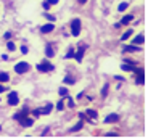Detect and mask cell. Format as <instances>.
Segmentation results:
<instances>
[{
  "label": "cell",
  "instance_id": "obj_1",
  "mask_svg": "<svg viewBox=\"0 0 148 140\" xmlns=\"http://www.w3.org/2000/svg\"><path fill=\"white\" fill-rule=\"evenodd\" d=\"M81 29H82L81 19H77V18H74L73 21H71V34H73L74 37H77L79 34H81Z\"/></svg>",
  "mask_w": 148,
  "mask_h": 140
},
{
  "label": "cell",
  "instance_id": "obj_2",
  "mask_svg": "<svg viewBox=\"0 0 148 140\" xmlns=\"http://www.w3.org/2000/svg\"><path fill=\"white\" fill-rule=\"evenodd\" d=\"M29 69H31V65L26 63V61H19V63L15 65V73H18V74H24V73H27Z\"/></svg>",
  "mask_w": 148,
  "mask_h": 140
},
{
  "label": "cell",
  "instance_id": "obj_3",
  "mask_svg": "<svg viewBox=\"0 0 148 140\" xmlns=\"http://www.w3.org/2000/svg\"><path fill=\"white\" fill-rule=\"evenodd\" d=\"M37 69L40 71V73H50V71L55 69V66H53L50 61H47V60H45V61H42V63H39V65H37Z\"/></svg>",
  "mask_w": 148,
  "mask_h": 140
},
{
  "label": "cell",
  "instance_id": "obj_4",
  "mask_svg": "<svg viewBox=\"0 0 148 140\" xmlns=\"http://www.w3.org/2000/svg\"><path fill=\"white\" fill-rule=\"evenodd\" d=\"M53 110V105L52 103H47L44 108H37V110H34V116H40V114H50Z\"/></svg>",
  "mask_w": 148,
  "mask_h": 140
},
{
  "label": "cell",
  "instance_id": "obj_5",
  "mask_svg": "<svg viewBox=\"0 0 148 140\" xmlns=\"http://www.w3.org/2000/svg\"><path fill=\"white\" fill-rule=\"evenodd\" d=\"M7 103L10 106H16L19 103V97H18V92H10L7 97Z\"/></svg>",
  "mask_w": 148,
  "mask_h": 140
},
{
  "label": "cell",
  "instance_id": "obj_6",
  "mask_svg": "<svg viewBox=\"0 0 148 140\" xmlns=\"http://www.w3.org/2000/svg\"><path fill=\"white\" fill-rule=\"evenodd\" d=\"M18 121L21 122V126H23V127H31V126L34 124V119H32V118H29L27 114H26V116H23V118H19Z\"/></svg>",
  "mask_w": 148,
  "mask_h": 140
},
{
  "label": "cell",
  "instance_id": "obj_7",
  "mask_svg": "<svg viewBox=\"0 0 148 140\" xmlns=\"http://www.w3.org/2000/svg\"><path fill=\"white\" fill-rule=\"evenodd\" d=\"M135 82H137V84H143L145 82V76H143V69H142V68L135 69Z\"/></svg>",
  "mask_w": 148,
  "mask_h": 140
},
{
  "label": "cell",
  "instance_id": "obj_8",
  "mask_svg": "<svg viewBox=\"0 0 148 140\" xmlns=\"http://www.w3.org/2000/svg\"><path fill=\"white\" fill-rule=\"evenodd\" d=\"M84 53H85V45H81V47H79V50H77V53H74V58L81 63L82 58H84Z\"/></svg>",
  "mask_w": 148,
  "mask_h": 140
},
{
  "label": "cell",
  "instance_id": "obj_9",
  "mask_svg": "<svg viewBox=\"0 0 148 140\" xmlns=\"http://www.w3.org/2000/svg\"><path fill=\"white\" fill-rule=\"evenodd\" d=\"M45 56H47V58H53V56H55V50H53L52 44L45 45Z\"/></svg>",
  "mask_w": 148,
  "mask_h": 140
},
{
  "label": "cell",
  "instance_id": "obj_10",
  "mask_svg": "<svg viewBox=\"0 0 148 140\" xmlns=\"http://www.w3.org/2000/svg\"><path fill=\"white\" fill-rule=\"evenodd\" d=\"M118 121H119V114H116V113L108 114L106 119H105V122H106V124H111V122H118Z\"/></svg>",
  "mask_w": 148,
  "mask_h": 140
},
{
  "label": "cell",
  "instance_id": "obj_11",
  "mask_svg": "<svg viewBox=\"0 0 148 140\" xmlns=\"http://www.w3.org/2000/svg\"><path fill=\"white\" fill-rule=\"evenodd\" d=\"M143 42H145V36H143V34H138V36H135L132 39V44L134 45H142Z\"/></svg>",
  "mask_w": 148,
  "mask_h": 140
},
{
  "label": "cell",
  "instance_id": "obj_12",
  "mask_svg": "<svg viewBox=\"0 0 148 140\" xmlns=\"http://www.w3.org/2000/svg\"><path fill=\"white\" fill-rule=\"evenodd\" d=\"M55 29V26H53V23H48V24H44V26L40 27V31L44 34H48V32H52V31Z\"/></svg>",
  "mask_w": 148,
  "mask_h": 140
},
{
  "label": "cell",
  "instance_id": "obj_13",
  "mask_svg": "<svg viewBox=\"0 0 148 140\" xmlns=\"http://www.w3.org/2000/svg\"><path fill=\"white\" fill-rule=\"evenodd\" d=\"M10 81V74L8 73H0V82H8Z\"/></svg>",
  "mask_w": 148,
  "mask_h": 140
},
{
  "label": "cell",
  "instance_id": "obj_14",
  "mask_svg": "<svg viewBox=\"0 0 148 140\" xmlns=\"http://www.w3.org/2000/svg\"><path fill=\"white\" fill-rule=\"evenodd\" d=\"M140 48L137 45H129V47H124V52H138Z\"/></svg>",
  "mask_w": 148,
  "mask_h": 140
},
{
  "label": "cell",
  "instance_id": "obj_15",
  "mask_svg": "<svg viewBox=\"0 0 148 140\" xmlns=\"http://www.w3.org/2000/svg\"><path fill=\"white\" fill-rule=\"evenodd\" d=\"M85 114H87V116H90L92 119L98 118V113H97V111H93V110H87V111H85Z\"/></svg>",
  "mask_w": 148,
  "mask_h": 140
},
{
  "label": "cell",
  "instance_id": "obj_16",
  "mask_svg": "<svg viewBox=\"0 0 148 140\" xmlns=\"http://www.w3.org/2000/svg\"><path fill=\"white\" fill-rule=\"evenodd\" d=\"M132 19H134V15H126V16H124V18H122V24H129V23L130 21H132Z\"/></svg>",
  "mask_w": 148,
  "mask_h": 140
},
{
  "label": "cell",
  "instance_id": "obj_17",
  "mask_svg": "<svg viewBox=\"0 0 148 140\" xmlns=\"http://www.w3.org/2000/svg\"><path fill=\"white\" fill-rule=\"evenodd\" d=\"M130 36H132V29H127L126 32L122 34V37H121V39H122V40H127V39H129Z\"/></svg>",
  "mask_w": 148,
  "mask_h": 140
},
{
  "label": "cell",
  "instance_id": "obj_18",
  "mask_svg": "<svg viewBox=\"0 0 148 140\" xmlns=\"http://www.w3.org/2000/svg\"><path fill=\"white\" fill-rule=\"evenodd\" d=\"M82 126H84V124H82V121H79L77 124H76L73 129H71V132H77V130H81V129H82Z\"/></svg>",
  "mask_w": 148,
  "mask_h": 140
},
{
  "label": "cell",
  "instance_id": "obj_19",
  "mask_svg": "<svg viewBox=\"0 0 148 140\" xmlns=\"http://www.w3.org/2000/svg\"><path fill=\"white\" fill-rule=\"evenodd\" d=\"M74 53H76V50H74V48H69L68 53L64 55V58H74Z\"/></svg>",
  "mask_w": 148,
  "mask_h": 140
},
{
  "label": "cell",
  "instance_id": "obj_20",
  "mask_svg": "<svg viewBox=\"0 0 148 140\" xmlns=\"http://www.w3.org/2000/svg\"><path fill=\"white\" fill-rule=\"evenodd\" d=\"M58 93H60V97H66L68 95V89L66 87H60Z\"/></svg>",
  "mask_w": 148,
  "mask_h": 140
},
{
  "label": "cell",
  "instance_id": "obj_21",
  "mask_svg": "<svg viewBox=\"0 0 148 140\" xmlns=\"http://www.w3.org/2000/svg\"><path fill=\"white\" fill-rule=\"evenodd\" d=\"M74 82H76V81H74V79L71 78V76H66V78H64V84H68V85L73 84V85H74Z\"/></svg>",
  "mask_w": 148,
  "mask_h": 140
},
{
  "label": "cell",
  "instance_id": "obj_22",
  "mask_svg": "<svg viewBox=\"0 0 148 140\" xmlns=\"http://www.w3.org/2000/svg\"><path fill=\"white\" fill-rule=\"evenodd\" d=\"M127 7H129V3H127V2H122V3L118 7V10L119 11H124V10H127Z\"/></svg>",
  "mask_w": 148,
  "mask_h": 140
},
{
  "label": "cell",
  "instance_id": "obj_23",
  "mask_svg": "<svg viewBox=\"0 0 148 140\" xmlns=\"http://www.w3.org/2000/svg\"><path fill=\"white\" fill-rule=\"evenodd\" d=\"M108 89H110V85L105 84L103 89H101V97H106V95H108Z\"/></svg>",
  "mask_w": 148,
  "mask_h": 140
},
{
  "label": "cell",
  "instance_id": "obj_24",
  "mask_svg": "<svg viewBox=\"0 0 148 140\" xmlns=\"http://www.w3.org/2000/svg\"><path fill=\"white\" fill-rule=\"evenodd\" d=\"M56 110H58V111H63V110H64V103L61 102V100H60L58 103H56Z\"/></svg>",
  "mask_w": 148,
  "mask_h": 140
},
{
  "label": "cell",
  "instance_id": "obj_25",
  "mask_svg": "<svg viewBox=\"0 0 148 140\" xmlns=\"http://www.w3.org/2000/svg\"><path fill=\"white\" fill-rule=\"evenodd\" d=\"M7 48L10 50V52H13L16 47H15V44H13V42H7Z\"/></svg>",
  "mask_w": 148,
  "mask_h": 140
},
{
  "label": "cell",
  "instance_id": "obj_26",
  "mask_svg": "<svg viewBox=\"0 0 148 140\" xmlns=\"http://www.w3.org/2000/svg\"><path fill=\"white\" fill-rule=\"evenodd\" d=\"M68 106H69V108H74V106H76V102H74L73 98H68Z\"/></svg>",
  "mask_w": 148,
  "mask_h": 140
},
{
  "label": "cell",
  "instance_id": "obj_27",
  "mask_svg": "<svg viewBox=\"0 0 148 140\" xmlns=\"http://www.w3.org/2000/svg\"><path fill=\"white\" fill-rule=\"evenodd\" d=\"M45 18H47V19H50V21H55V16H53V15H50V13H45Z\"/></svg>",
  "mask_w": 148,
  "mask_h": 140
},
{
  "label": "cell",
  "instance_id": "obj_28",
  "mask_svg": "<svg viewBox=\"0 0 148 140\" xmlns=\"http://www.w3.org/2000/svg\"><path fill=\"white\" fill-rule=\"evenodd\" d=\"M45 2H47L48 5H56L60 2V0H45Z\"/></svg>",
  "mask_w": 148,
  "mask_h": 140
},
{
  "label": "cell",
  "instance_id": "obj_29",
  "mask_svg": "<svg viewBox=\"0 0 148 140\" xmlns=\"http://www.w3.org/2000/svg\"><path fill=\"white\" fill-rule=\"evenodd\" d=\"M42 7H44V8H45V10H48V8L52 7V5H48V3H47V2H45V0H44V3H42Z\"/></svg>",
  "mask_w": 148,
  "mask_h": 140
},
{
  "label": "cell",
  "instance_id": "obj_30",
  "mask_svg": "<svg viewBox=\"0 0 148 140\" xmlns=\"http://www.w3.org/2000/svg\"><path fill=\"white\" fill-rule=\"evenodd\" d=\"M21 53H27V47H24V45H23V47H21Z\"/></svg>",
  "mask_w": 148,
  "mask_h": 140
},
{
  "label": "cell",
  "instance_id": "obj_31",
  "mask_svg": "<svg viewBox=\"0 0 148 140\" xmlns=\"http://www.w3.org/2000/svg\"><path fill=\"white\" fill-rule=\"evenodd\" d=\"M5 39H7V40H8V39H10V37H11V32H5Z\"/></svg>",
  "mask_w": 148,
  "mask_h": 140
},
{
  "label": "cell",
  "instance_id": "obj_32",
  "mask_svg": "<svg viewBox=\"0 0 148 140\" xmlns=\"http://www.w3.org/2000/svg\"><path fill=\"white\" fill-rule=\"evenodd\" d=\"M5 90H7V89H5V87H3V85L0 84V93H3V92H5Z\"/></svg>",
  "mask_w": 148,
  "mask_h": 140
},
{
  "label": "cell",
  "instance_id": "obj_33",
  "mask_svg": "<svg viewBox=\"0 0 148 140\" xmlns=\"http://www.w3.org/2000/svg\"><path fill=\"white\" fill-rule=\"evenodd\" d=\"M85 2H87V0H79V3H85Z\"/></svg>",
  "mask_w": 148,
  "mask_h": 140
},
{
  "label": "cell",
  "instance_id": "obj_34",
  "mask_svg": "<svg viewBox=\"0 0 148 140\" xmlns=\"http://www.w3.org/2000/svg\"><path fill=\"white\" fill-rule=\"evenodd\" d=\"M0 130H2V126H0Z\"/></svg>",
  "mask_w": 148,
  "mask_h": 140
}]
</instances>
